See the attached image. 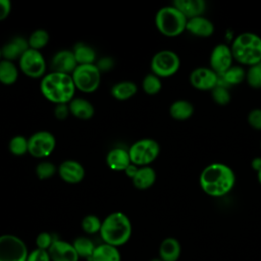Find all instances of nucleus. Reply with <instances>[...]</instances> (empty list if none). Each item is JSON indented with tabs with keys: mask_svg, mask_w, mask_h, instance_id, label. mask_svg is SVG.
I'll use <instances>...</instances> for the list:
<instances>
[{
	"mask_svg": "<svg viewBox=\"0 0 261 261\" xmlns=\"http://www.w3.org/2000/svg\"><path fill=\"white\" fill-rule=\"evenodd\" d=\"M51 261H79L80 257L73 248V245L56 239L48 250Z\"/></svg>",
	"mask_w": 261,
	"mask_h": 261,
	"instance_id": "15",
	"label": "nucleus"
},
{
	"mask_svg": "<svg viewBox=\"0 0 261 261\" xmlns=\"http://www.w3.org/2000/svg\"><path fill=\"white\" fill-rule=\"evenodd\" d=\"M73 248L75 249L77 255L80 258H86V259H91L93 252L96 248L95 244L86 237H79L76 238L73 243Z\"/></svg>",
	"mask_w": 261,
	"mask_h": 261,
	"instance_id": "30",
	"label": "nucleus"
},
{
	"mask_svg": "<svg viewBox=\"0 0 261 261\" xmlns=\"http://www.w3.org/2000/svg\"><path fill=\"white\" fill-rule=\"evenodd\" d=\"M232 61L233 56L231 49L226 44H218L212 49L209 58L210 68L218 75L232 66Z\"/></svg>",
	"mask_w": 261,
	"mask_h": 261,
	"instance_id": "12",
	"label": "nucleus"
},
{
	"mask_svg": "<svg viewBox=\"0 0 261 261\" xmlns=\"http://www.w3.org/2000/svg\"><path fill=\"white\" fill-rule=\"evenodd\" d=\"M42 95L52 103L68 104L74 97L75 86L71 74L51 71L40 83Z\"/></svg>",
	"mask_w": 261,
	"mask_h": 261,
	"instance_id": "2",
	"label": "nucleus"
},
{
	"mask_svg": "<svg viewBox=\"0 0 261 261\" xmlns=\"http://www.w3.org/2000/svg\"><path fill=\"white\" fill-rule=\"evenodd\" d=\"M72 53L79 65L93 64L96 60V51L83 42H79L74 45Z\"/></svg>",
	"mask_w": 261,
	"mask_h": 261,
	"instance_id": "28",
	"label": "nucleus"
},
{
	"mask_svg": "<svg viewBox=\"0 0 261 261\" xmlns=\"http://www.w3.org/2000/svg\"><path fill=\"white\" fill-rule=\"evenodd\" d=\"M260 148H261V141H260Z\"/></svg>",
	"mask_w": 261,
	"mask_h": 261,
	"instance_id": "49",
	"label": "nucleus"
},
{
	"mask_svg": "<svg viewBox=\"0 0 261 261\" xmlns=\"http://www.w3.org/2000/svg\"><path fill=\"white\" fill-rule=\"evenodd\" d=\"M199 184L205 194L219 198L232 190L236 184V174L228 165L214 162L201 171Z\"/></svg>",
	"mask_w": 261,
	"mask_h": 261,
	"instance_id": "1",
	"label": "nucleus"
},
{
	"mask_svg": "<svg viewBox=\"0 0 261 261\" xmlns=\"http://www.w3.org/2000/svg\"><path fill=\"white\" fill-rule=\"evenodd\" d=\"M180 253L181 246L175 238H165L159 245V258L162 261H177Z\"/></svg>",
	"mask_w": 261,
	"mask_h": 261,
	"instance_id": "21",
	"label": "nucleus"
},
{
	"mask_svg": "<svg viewBox=\"0 0 261 261\" xmlns=\"http://www.w3.org/2000/svg\"><path fill=\"white\" fill-rule=\"evenodd\" d=\"M23 74L32 79L43 77L46 71V61L43 54L35 49H28L18 60Z\"/></svg>",
	"mask_w": 261,
	"mask_h": 261,
	"instance_id": "11",
	"label": "nucleus"
},
{
	"mask_svg": "<svg viewBox=\"0 0 261 261\" xmlns=\"http://www.w3.org/2000/svg\"><path fill=\"white\" fill-rule=\"evenodd\" d=\"M57 171L61 179L68 184L81 182L86 174L84 166L75 160H65L61 162Z\"/></svg>",
	"mask_w": 261,
	"mask_h": 261,
	"instance_id": "16",
	"label": "nucleus"
},
{
	"mask_svg": "<svg viewBox=\"0 0 261 261\" xmlns=\"http://www.w3.org/2000/svg\"><path fill=\"white\" fill-rule=\"evenodd\" d=\"M138 91V87L134 82L122 81L112 86L110 92L113 98L119 101H125L130 99Z\"/></svg>",
	"mask_w": 261,
	"mask_h": 261,
	"instance_id": "27",
	"label": "nucleus"
},
{
	"mask_svg": "<svg viewBox=\"0 0 261 261\" xmlns=\"http://www.w3.org/2000/svg\"><path fill=\"white\" fill-rule=\"evenodd\" d=\"M49 39L50 38H49V34L47 31H45L43 29H38L30 35L28 42H29V46L31 49L40 51V49L44 48L48 44Z\"/></svg>",
	"mask_w": 261,
	"mask_h": 261,
	"instance_id": "31",
	"label": "nucleus"
},
{
	"mask_svg": "<svg viewBox=\"0 0 261 261\" xmlns=\"http://www.w3.org/2000/svg\"><path fill=\"white\" fill-rule=\"evenodd\" d=\"M251 167L258 172L259 170H261V157H255L252 159L251 161Z\"/></svg>",
	"mask_w": 261,
	"mask_h": 261,
	"instance_id": "45",
	"label": "nucleus"
},
{
	"mask_svg": "<svg viewBox=\"0 0 261 261\" xmlns=\"http://www.w3.org/2000/svg\"><path fill=\"white\" fill-rule=\"evenodd\" d=\"M143 90L148 95H156L161 91L162 83L159 76L154 73L147 74L142 82Z\"/></svg>",
	"mask_w": 261,
	"mask_h": 261,
	"instance_id": "32",
	"label": "nucleus"
},
{
	"mask_svg": "<svg viewBox=\"0 0 261 261\" xmlns=\"http://www.w3.org/2000/svg\"><path fill=\"white\" fill-rule=\"evenodd\" d=\"M246 82L251 88H261V62L249 66V69L246 71Z\"/></svg>",
	"mask_w": 261,
	"mask_h": 261,
	"instance_id": "35",
	"label": "nucleus"
},
{
	"mask_svg": "<svg viewBox=\"0 0 261 261\" xmlns=\"http://www.w3.org/2000/svg\"><path fill=\"white\" fill-rule=\"evenodd\" d=\"M169 114L175 120H187L194 114V106L188 100H176L169 106Z\"/></svg>",
	"mask_w": 261,
	"mask_h": 261,
	"instance_id": "26",
	"label": "nucleus"
},
{
	"mask_svg": "<svg viewBox=\"0 0 261 261\" xmlns=\"http://www.w3.org/2000/svg\"><path fill=\"white\" fill-rule=\"evenodd\" d=\"M69 107H68V104H56L55 108H54V115L57 119L59 120H63L65 119L68 114H69Z\"/></svg>",
	"mask_w": 261,
	"mask_h": 261,
	"instance_id": "41",
	"label": "nucleus"
},
{
	"mask_svg": "<svg viewBox=\"0 0 261 261\" xmlns=\"http://www.w3.org/2000/svg\"><path fill=\"white\" fill-rule=\"evenodd\" d=\"M150 261H162L160 258H153V259H151Z\"/></svg>",
	"mask_w": 261,
	"mask_h": 261,
	"instance_id": "47",
	"label": "nucleus"
},
{
	"mask_svg": "<svg viewBox=\"0 0 261 261\" xmlns=\"http://www.w3.org/2000/svg\"><path fill=\"white\" fill-rule=\"evenodd\" d=\"M172 5L177 8L187 19L201 16L206 10V2L204 0H175Z\"/></svg>",
	"mask_w": 261,
	"mask_h": 261,
	"instance_id": "20",
	"label": "nucleus"
},
{
	"mask_svg": "<svg viewBox=\"0 0 261 261\" xmlns=\"http://www.w3.org/2000/svg\"><path fill=\"white\" fill-rule=\"evenodd\" d=\"M180 67L178 55L171 50H161L151 59L152 73L161 77H169L177 72Z\"/></svg>",
	"mask_w": 261,
	"mask_h": 261,
	"instance_id": "8",
	"label": "nucleus"
},
{
	"mask_svg": "<svg viewBox=\"0 0 261 261\" xmlns=\"http://www.w3.org/2000/svg\"><path fill=\"white\" fill-rule=\"evenodd\" d=\"M101 225V219L93 214L85 216L82 220V228L88 234H95L97 232H100Z\"/></svg>",
	"mask_w": 261,
	"mask_h": 261,
	"instance_id": "34",
	"label": "nucleus"
},
{
	"mask_svg": "<svg viewBox=\"0 0 261 261\" xmlns=\"http://www.w3.org/2000/svg\"><path fill=\"white\" fill-rule=\"evenodd\" d=\"M211 97L212 100L220 106H224L230 101V93L227 87L222 85H217L211 90Z\"/></svg>",
	"mask_w": 261,
	"mask_h": 261,
	"instance_id": "36",
	"label": "nucleus"
},
{
	"mask_svg": "<svg viewBox=\"0 0 261 261\" xmlns=\"http://www.w3.org/2000/svg\"><path fill=\"white\" fill-rule=\"evenodd\" d=\"M56 166L49 161H42L36 167V174L40 179H48L56 173Z\"/></svg>",
	"mask_w": 261,
	"mask_h": 261,
	"instance_id": "37",
	"label": "nucleus"
},
{
	"mask_svg": "<svg viewBox=\"0 0 261 261\" xmlns=\"http://www.w3.org/2000/svg\"><path fill=\"white\" fill-rule=\"evenodd\" d=\"M214 30L213 22L204 15L190 18L187 21L186 31L195 37L208 38L214 34Z\"/></svg>",
	"mask_w": 261,
	"mask_h": 261,
	"instance_id": "17",
	"label": "nucleus"
},
{
	"mask_svg": "<svg viewBox=\"0 0 261 261\" xmlns=\"http://www.w3.org/2000/svg\"><path fill=\"white\" fill-rule=\"evenodd\" d=\"M219 75L210 67H197L190 74L191 85L200 91H211L218 85Z\"/></svg>",
	"mask_w": 261,
	"mask_h": 261,
	"instance_id": "13",
	"label": "nucleus"
},
{
	"mask_svg": "<svg viewBox=\"0 0 261 261\" xmlns=\"http://www.w3.org/2000/svg\"><path fill=\"white\" fill-rule=\"evenodd\" d=\"M28 152L35 158H45L52 154L56 146V140L52 133L39 130L28 139Z\"/></svg>",
	"mask_w": 261,
	"mask_h": 261,
	"instance_id": "10",
	"label": "nucleus"
},
{
	"mask_svg": "<svg viewBox=\"0 0 261 261\" xmlns=\"http://www.w3.org/2000/svg\"><path fill=\"white\" fill-rule=\"evenodd\" d=\"M28 49H30V46L27 39L23 37H14L1 48V55L5 60H19Z\"/></svg>",
	"mask_w": 261,
	"mask_h": 261,
	"instance_id": "18",
	"label": "nucleus"
},
{
	"mask_svg": "<svg viewBox=\"0 0 261 261\" xmlns=\"http://www.w3.org/2000/svg\"><path fill=\"white\" fill-rule=\"evenodd\" d=\"M56 239L53 238V236L48 231H42L40 232L36 238V245L38 249L42 250H49L51 245Z\"/></svg>",
	"mask_w": 261,
	"mask_h": 261,
	"instance_id": "38",
	"label": "nucleus"
},
{
	"mask_svg": "<svg viewBox=\"0 0 261 261\" xmlns=\"http://www.w3.org/2000/svg\"><path fill=\"white\" fill-rule=\"evenodd\" d=\"M248 123L251 127L261 130V109L256 108L249 112L248 114Z\"/></svg>",
	"mask_w": 261,
	"mask_h": 261,
	"instance_id": "40",
	"label": "nucleus"
},
{
	"mask_svg": "<svg viewBox=\"0 0 261 261\" xmlns=\"http://www.w3.org/2000/svg\"><path fill=\"white\" fill-rule=\"evenodd\" d=\"M77 65L79 64L75 60L72 50H66V49L56 52L53 55L50 63V67L52 71L67 73V74H71Z\"/></svg>",
	"mask_w": 261,
	"mask_h": 261,
	"instance_id": "14",
	"label": "nucleus"
},
{
	"mask_svg": "<svg viewBox=\"0 0 261 261\" xmlns=\"http://www.w3.org/2000/svg\"><path fill=\"white\" fill-rule=\"evenodd\" d=\"M138 169H139V166H137V165H135V164L130 163V164H129V165L124 169V173H125L128 177L133 178V177L135 176V174L137 173Z\"/></svg>",
	"mask_w": 261,
	"mask_h": 261,
	"instance_id": "44",
	"label": "nucleus"
},
{
	"mask_svg": "<svg viewBox=\"0 0 261 261\" xmlns=\"http://www.w3.org/2000/svg\"><path fill=\"white\" fill-rule=\"evenodd\" d=\"M187 17L172 4L161 7L155 15L157 30L166 37H177L186 31Z\"/></svg>",
	"mask_w": 261,
	"mask_h": 261,
	"instance_id": "5",
	"label": "nucleus"
},
{
	"mask_svg": "<svg viewBox=\"0 0 261 261\" xmlns=\"http://www.w3.org/2000/svg\"><path fill=\"white\" fill-rule=\"evenodd\" d=\"M28 139L23 136H14L10 139L8 149L11 154L15 156H22L28 152Z\"/></svg>",
	"mask_w": 261,
	"mask_h": 261,
	"instance_id": "33",
	"label": "nucleus"
},
{
	"mask_svg": "<svg viewBox=\"0 0 261 261\" xmlns=\"http://www.w3.org/2000/svg\"><path fill=\"white\" fill-rule=\"evenodd\" d=\"M29 250L24 242L10 233L0 236V261H27Z\"/></svg>",
	"mask_w": 261,
	"mask_h": 261,
	"instance_id": "9",
	"label": "nucleus"
},
{
	"mask_svg": "<svg viewBox=\"0 0 261 261\" xmlns=\"http://www.w3.org/2000/svg\"><path fill=\"white\" fill-rule=\"evenodd\" d=\"M233 60L242 65L252 66L261 62V37L255 33L239 34L230 46Z\"/></svg>",
	"mask_w": 261,
	"mask_h": 261,
	"instance_id": "4",
	"label": "nucleus"
},
{
	"mask_svg": "<svg viewBox=\"0 0 261 261\" xmlns=\"http://www.w3.org/2000/svg\"><path fill=\"white\" fill-rule=\"evenodd\" d=\"M132 180L138 190H148L155 184L156 172L151 166H142L139 167Z\"/></svg>",
	"mask_w": 261,
	"mask_h": 261,
	"instance_id": "23",
	"label": "nucleus"
},
{
	"mask_svg": "<svg viewBox=\"0 0 261 261\" xmlns=\"http://www.w3.org/2000/svg\"><path fill=\"white\" fill-rule=\"evenodd\" d=\"M106 163L108 167L116 171H124V169L132 163L128 150L117 147L111 149L106 156Z\"/></svg>",
	"mask_w": 261,
	"mask_h": 261,
	"instance_id": "19",
	"label": "nucleus"
},
{
	"mask_svg": "<svg viewBox=\"0 0 261 261\" xmlns=\"http://www.w3.org/2000/svg\"><path fill=\"white\" fill-rule=\"evenodd\" d=\"M1 57H2V55H1V48H0V59H1Z\"/></svg>",
	"mask_w": 261,
	"mask_h": 261,
	"instance_id": "48",
	"label": "nucleus"
},
{
	"mask_svg": "<svg viewBox=\"0 0 261 261\" xmlns=\"http://www.w3.org/2000/svg\"><path fill=\"white\" fill-rule=\"evenodd\" d=\"M96 65H97V67L99 68V70H100L101 72H103V71H108V70H110V69L113 67L114 61H113V59H112L111 57L105 56V57L101 58V59L98 61V63H97Z\"/></svg>",
	"mask_w": 261,
	"mask_h": 261,
	"instance_id": "42",
	"label": "nucleus"
},
{
	"mask_svg": "<svg viewBox=\"0 0 261 261\" xmlns=\"http://www.w3.org/2000/svg\"><path fill=\"white\" fill-rule=\"evenodd\" d=\"M257 179H258L259 184L261 185V170H259V171L257 172Z\"/></svg>",
	"mask_w": 261,
	"mask_h": 261,
	"instance_id": "46",
	"label": "nucleus"
},
{
	"mask_svg": "<svg viewBox=\"0 0 261 261\" xmlns=\"http://www.w3.org/2000/svg\"><path fill=\"white\" fill-rule=\"evenodd\" d=\"M27 261H51V258L47 250L36 248L29 252Z\"/></svg>",
	"mask_w": 261,
	"mask_h": 261,
	"instance_id": "39",
	"label": "nucleus"
},
{
	"mask_svg": "<svg viewBox=\"0 0 261 261\" xmlns=\"http://www.w3.org/2000/svg\"><path fill=\"white\" fill-rule=\"evenodd\" d=\"M90 261H121V255L117 247L102 243L96 246Z\"/></svg>",
	"mask_w": 261,
	"mask_h": 261,
	"instance_id": "24",
	"label": "nucleus"
},
{
	"mask_svg": "<svg viewBox=\"0 0 261 261\" xmlns=\"http://www.w3.org/2000/svg\"><path fill=\"white\" fill-rule=\"evenodd\" d=\"M99 233L103 243L118 248L126 244L132 236L130 220L122 212H112L102 220Z\"/></svg>",
	"mask_w": 261,
	"mask_h": 261,
	"instance_id": "3",
	"label": "nucleus"
},
{
	"mask_svg": "<svg viewBox=\"0 0 261 261\" xmlns=\"http://www.w3.org/2000/svg\"><path fill=\"white\" fill-rule=\"evenodd\" d=\"M246 80V70L242 65H232L225 72L219 74L218 85L225 87L242 84Z\"/></svg>",
	"mask_w": 261,
	"mask_h": 261,
	"instance_id": "25",
	"label": "nucleus"
},
{
	"mask_svg": "<svg viewBox=\"0 0 261 261\" xmlns=\"http://www.w3.org/2000/svg\"><path fill=\"white\" fill-rule=\"evenodd\" d=\"M18 77V69L13 61L0 60V83L6 86L13 85Z\"/></svg>",
	"mask_w": 261,
	"mask_h": 261,
	"instance_id": "29",
	"label": "nucleus"
},
{
	"mask_svg": "<svg viewBox=\"0 0 261 261\" xmlns=\"http://www.w3.org/2000/svg\"><path fill=\"white\" fill-rule=\"evenodd\" d=\"M160 146L153 139H141L135 142L128 149L129 158L137 166H149L159 155Z\"/></svg>",
	"mask_w": 261,
	"mask_h": 261,
	"instance_id": "6",
	"label": "nucleus"
},
{
	"mask_svg": "<svg viewBox=\"0 0 261 261\" xmlns=\"http://www.w3.org/2000/svg\"><path fill=\"white\" fill-rule=\"evenodd\" d=\"M75 89L84 93L95 92L101 83V71L96 64L77 65L71 73Z\"/></svg>",
	"mask_w": 261,
	"mask_h": 261,
	"instance_id": "7",
	"label": "nucleus"
},
{
	"mask_svg": "<svg viewBox=\"0 0 261 261\" xmlns=\"http://www.w3.org/2000/svg\"><path fill=\"white\" fill-rule=\"evenodd\" d=\"M68 107L70 114L79 119H90L95 114L93 104L84 98H73L68 103Z\"/></svg>",
	"mask_w": 261,
	"mask_h": 261,
	"instance_id": "22",
	"label": "nucleus"
},
{
	"mask_svg": "<svg viewBox=\"0 0 261 261\" xmlns=\"http://www.w3.org/2000/svg\"><path fill=\"white\" fill-rule=\"evenodd\" d=\"M11 11V3L9 0H0V20L5 19Z\"/></svg>",
	"mask_w": 261,
	"mask_h": 261,
	"instance_id": "43",
	"label": "nucleus"
}]
</instances>
